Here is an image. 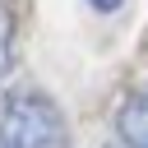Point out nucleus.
<instances>
[{"instance_id":"1","label":"nucleus","mask_w":148,"mask_h":148,"mask_svg":"<svg viewBox=\"0 0 148 148\" xmlns=\"http://www.w3.org/2000/svg\"><path fill=\"white\" fill-rule=\"evenodd\" d=\"M0 148H69L65 111L37 88L9 92L0 106Z\"/></svg>"},{"instance_id":"2","label":"nucleus","mask_w":148,"mask_h":148,"mask_svg":"<svg viewBox=\"0 0 148 148\" xmlns=\"http://www.w3.org/2000/svg\"><path fill=\"white\" fill-rule=\"evenodd\" d=\"M116 139L125 148H148V88H130L116 106Z\"/></svg>"},{"instance_id":"3","label":"nucleus","mask_w":148,"mask_h":148,"mask_svg":"<svg viewBox=\"0 0 148 148\" xmlns=\"http://www.w3.org/2000/svg\"><path fill=\"white\" fill-rule=\"evenodd\" d=\"M9 65H14V14L0 0V79L9 74Z\"/></svg>"},{"instance_id":"4","label":"nucleus","mask_w":148,"mask_h":148,"mask_svg":"<svg viewBox=\"0 0 148 148\" xmlns=\"http://www.w3.org/2000/svg\"><path fill=\"white\" fill-rule=\"evenodd\" d=\"M116 148H125V143H116Z\"/></svg>"}]
</instances>
